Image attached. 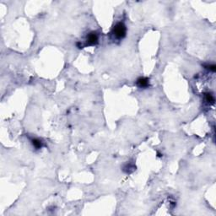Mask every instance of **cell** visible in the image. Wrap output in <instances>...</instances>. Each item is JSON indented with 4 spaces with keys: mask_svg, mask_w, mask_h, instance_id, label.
I'll use <instances>...</instances> for the list:
<instances>
[{
    "mask_svg": "<svg viewBox=\"0 0 216 216\" xmlns=\"http://www.w3.org/2000/svg\"><path fill=\"white\" fill-rule=\"evenodd\" d=\"M112 34L113 35V36L118 40L123 39L126 36L127 34V27H126L125 24L123 22H118L116 23L115 26L113 27Z\"/></svg>",
    "mask_w": 216,
    "mask_h": 216,
    "instance_id": "obj_1",
    "label": "cell"
},
{
    "mask_svg": "<svg viewBox=\"0 0 216 216\" xmlns=\"http://www.w3.org/2000/svg\"><path fill=\"white\" fill-rule=\"evenodd\" d=\"M86 46H95L99 42V36L96 32H91L87 35V36L85 38Z\"/></svg>",
    "mask_w": 216,
    "mask_h": 216,
    "instance_id": "obj_2",
    "label": "cell"
},
{
    "mask_svg": "<svg viewBox=\"0 0 216 216\" xmlns=\"http://www.w3.org/2000/svg\"><path fill=\"white\" fill-rule=\"evenodd\" d=\"M136 85L138 88H143L145 89L148 86H150V79L146 77H139V78L136 80Z\"/></svg>",
    "mask_w": 216,
    "mask_h": 216,
    "instance_id": "obj_3",
    "label": "cell"
},
{
    "mask_svg": "<svg viewBox=\"0 0 216 216\" xmlns=\"http://www.w3.org/2000/svg\"><path fill=\"white\" fill-rule=\"evenodd\" d=\"M31 143L33 145V147L36 148V150H40L43 146V142L37 138H32L31 139Z\"/></svg>",
    "mask_w": 216,
    "mask_h": 216,
    "instance_id": "obj_4",
    "label": "cell"
},
{
    "mask_svg": "<svg viewBox=\"0 0 216 216\" xmlns=\"http://www.w3.org/2000/svg\"><path fill=\"white\" fill-rule=\"evenodd\" d=\"M205 100L209 104H214V101H215V99H214V96L211 93H207L205 95Z\"/></svg>",
    "mask_w": 216,
    "mask_h": 216,
    "instance_id": "obj_5",
    "label": "cell"
},
{
    "mask_svg": "<svg viewBox=\"0 0 216 216\" xmlns=\"http://www.w3.org/2000/svg\"><path fill=\"white\" fill-rule=\"evenodd\" d=\"M204 67H205V69H209V70L212 71V72H215L216 66L214 65V64H207V65H205Z\"/></svg>",
    "mask_w": 216,
    "mask_h": 216,
    "instance_id": "obj_6",
    "label": "cell"
}]
</instances>
